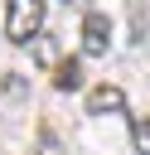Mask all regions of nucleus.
I'll use <instances>...</instances> for the list:
<instances>
[{"instance_id":"4","label":"nucleus","mask_w":150,"mask_h":155,"mask_svg":"<svg viewBox=\"0 0 150 155\" xmlns=\"http://www.w3.org/2000/svg\"><path fill=\"white\" fill-rule=\"evenodd\" d=\"M77 82H82V73H77V58H63V63L53 68V87H58V92H73Z\"/></svg>"},{"instance_id":"5","label":"nucleus","mask_w":150,"mask_h":155,"mask_svg":"<svg viewBox=\"0 0 150 155\" xmlns=\"http://www.w3.org/2000/svg\"><path fill=\"white\" fill-rule=\"evenodd\" d=\"M131 140H135L140 155H150V116H145V121H140V116L131 121Z\"/></svg>"},{"instance_id":"1","label":"nucleus","mask_w":150,"mask_h":155,"mask_svg":"<svg viewBox=\"0 0 150 155\" xmlns=\"http://www.w3.org/2000/svg\"><path fill=\"white\" fill-rule=\"evenodd\" d=\"M44 15H48L44 0H5V39H10V44H29V39H39Z\"/></svg>"},{"instance_id":"3","label":"nucleus","mask_w":150,"mask_h":155,"mask_svg":"<svg viewBox=\"0 0 150 155\" xmlns=\"http://www.w3.org/2000/svg\"><path fill=\"white\" fill-rule=\"evenodd\" d=\"M106 111H126V92L111 87V82H102V87L87 92V116H106Z\"/></svg>"},{"instance_id":"2","label":"nucleus","mask_w":150,"mask_h":155,"mask_svg":"<svg viewBox=\"0 0 150 155\" xmlns=\"http://www.w3.org/2000/svg\"><path fill=\"white\" fill-rule=\"evenodd\" d=\"M106 48H111V24H106V15L92 10V15L82 19V53L97 58V53H106Z\"/></svg>"},{"instance_id":"6","label":"nucleus","mask_w":150,"mask_h":155,"mask_svg":"<svg viewBox=\"0 0 150 155\" xmlns=\"http://www.w3.org/2000/svg\"><path fill=\"white\" fill-rule=\"evenodd\" d=\"M34 155H58V150H53V131H44V136H39V150H34Z\"/></svg>"}]
</instances>
